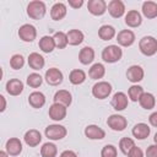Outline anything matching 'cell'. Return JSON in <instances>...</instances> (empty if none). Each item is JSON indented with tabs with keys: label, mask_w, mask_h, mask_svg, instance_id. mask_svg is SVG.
<instances>
[{
	"label": "cell",
	"mask_w": 157,
	"mask_h": 157,
	"mask_svg": "<svg viewBox=\"0 0 157 157\" xmlns=\"http://www.w3.org/2000/svg\"><path fill=\"white\" fill-rule=\"evenodd\" d=\"M107 124L114 131H123L128 126V120L125 117H123L120 114H112L107 119Z\"/></svg>",
	"instance_id": "obj_6"
},
{
	"label": "cell",
	"mask_w": 157,
	"mask_h": 157,
	"mask_svg": "<svg viewBox=\"0 0 157 157\" xmlns=\"http://www.w3.org/2000/svg\"><path fill=\"white\" fill-rule=\"evenodd\" d=\"M108 12L112 17L119 18L125 13V5L121 0H112L108 4Z\"/></svg>",
	"instance_id": "obj_12"
},
{
	"label": "cell",
	"mask_w": 157,
	"mask_h": 157,
	"mask_svg": "<svg viewBox=\"0 0 157 157\" xmlns=\"http://www.w3.org/2000/svg\"><path fill=\"white\" fill-rule=\"evenodd\" d=\"M123 56V50L118 45H108L105 47L103 50H102V59L105 61V63H109V64H113V63H117L121 59Z\"/></svg>",
	"instance_id": "obj_2"
},
{
	"label": "cell",
	"mask_w": 157,
	"mask_h": 157,
	"mask_svg": "<svg viewBox=\"0 0 157 157\" xmlns=\"http://www.w3.org/2000/svg\"><path fill=\"white\" fill-rule=\"evenodd\" d=\"M69 80L72 85H81L86 80V74L81 69H74L69 75Z\"/></svg>",
	"instance_id": "obj_32"
},
{
	"label": "cell",
	"mask_w": 157,
	"mask_h": 157,
	"mask_svg": "<svg viewBox=\"0 0 157 157\" xmlns=\"http://www.w3.org/2000/svg\"><path fill=\"white\" fill-rule=\"evenodd\" d=\"M85 135H86V137H88L91 140H102L105 137V131L102 128H99L98 125L91 124L85 128Z\"/></svg>",
	"instance_id": "obj_14"
},
{
	"label": "cell",
	"mask_w": 157,
	"mask_h": 157,
	"mask_svg": "<svg viewBox=\"0 0 157 157\" xmlns=\"http://www.w3.org/2000/svg\"><path fill=\"white\" fill-rule=\"evenodd\" d=\"M78 60L83 65H88L94 60V50L91 47H83L78 53Z\"/></svg>",
	"instance_id": "obj_25"
},
{
	"label": "cell",
	"mask_w": 157,
	"mask_h": 157,
	"mask_svg": "<svg viewBox=\"0 0 157 157\" xmlns=\"http://www.w3.org/2000/svg\"><path fill=\"white\" fill-rule=\"evenodd\" d=\"M104 74H105V67L101 63L93 64L88 70V76L92 80H99V78H102L104 76Z\"/></svg>",
	"instance_id": "obj_31"
},
{
	"label": "cell",
	"mask_w": 157,
	"mask_h": 157,
	"mask_svg": "<svg viewBox=\"0 0 157 157\" xmlns=\"http://www.w3.org/2000/svg\"><path fill=\"white\" fill-rule=\"evenodd\" d=\"M45 81L48 85L50 86H58L63 82L64 80V76H63V72L56 69V67H50L45 71V76H44Z\"/></svg>",
	"instance_id": "obj_8"
},
{
	"label": "cell",
	"mask_w": 157,
	"mask_h": 157,
	"mask_svg": "<svg viewBox=\"0 0 157 157\" xmlns=\"http://www.w3.org/2000/svg\"><path fill=\"white\" fill-rule=\"evenodd\" d=\"M66 134H67L66 128L63 125H59V124H52L45 128V136L53 141L64 139L66 136Z\"/></svg>",
	"instance_id": "obj_4"
},
{
	"label": "cell",
	"mask_w": 157,
	"mask_h": 157,
	"mask_svg": "<svg viewBox=\"0 0 157 157\" xmlns=\"http://www.w3.org/2000/svg\"><path fill=\"white\" fill-rule=\"evenodd\" d=\"M60 157H77V155L71 150H65L60 153Z\"/></svg>",
	"instance_id": "obj_44"
},
{
	"label": "cell",
	"mask_w": 157,
	"mask_h": 157,
	"mask_svg": "<svg viewBox=\"0 0 157 157\" xmlns=\"http://www.w3.org/2000/svg\"><path fill=\"white\" fill-rule=\"evenodd\" d=\"M146 157H157V145H150L147 147Z\"/></svg>",
	"instance_id": "obj_41"
},
{
	"label": "cell",
	"mask_w": 157,
	"mask_h": 157,
	"mask_svg": "<svg viewBox=\"0 0 157 157\" xmlns=\"http://www.w3.org/2000/svg\"><path fill=\"white\" fill-rule=\"evenodd\" d=\"M0 101H1V108H0V112H4L6 109V101H5V97L1 94L0 96Z\"/></svg>",
	"instance_id": "obj_45"
},
{
	"label": "cell",
	"mask_w": 157,
	"mask_h": 157,
	"mask_svg": "<svg viewBox=\"0 0 157 157\" xmlns=\"http://www.w3.org/2000/svg\"><path fill=\"white\" fill-rule=\"evenodd\" d=\"M128 96L124 93V92H117L114 93L113 98H112V105L115 110L120 112V110H124L126 107H128Z\"/></svg>",
	"instance_id": "obj_16"
},
{
	"label": "cell",
	"mask_w": 157,
	"mask_h": 157,
	"mask_svg": "<svg viewBox=\"0 0 157 157\" xmlns=\"http://www.w3.org/2000/svg\"><path fill=\"white\" fill-rule=\"evenodd\" d=\"M23 91V82L18 78H11L6 82V92L10 96H18Z\"/></svg>",
	"instance_id": "obj_18"
},
{
	"label": "cell",
	"mask_w": 157,
	"mask_h": 157,
	"mask_svg": "<svg viewBox=\"0 0 157 157\" xmlns=\"http://www.w3.org/2000/svg\"><path fill=\"white\" fill-rule=\"evenodd\" d=\"M18 37L20 39H22L23 42H33L37 37V29L33 25H29V23H25L20 27L18 29Z\"/></svg>",
	"instance_id": "obj_7"
},
{
	"label": "cell",
	"mask_w": 157,
	"mask_h": 157,
	"mask_svg": "<svg viewBox=\"0 0 157 157\" xmlns=\"http://www.w3.org/2000/svg\"><path fill=\"white\" fill-rule=\"evenodd\" d=\"M153 141H155V145H157V132L155 134V137H153Z\"/></svg>",
	"instance_id": "obj_47"
},
{
	"label": "cell",
	"mask_w": 157,
	"mask_h": 157,
	"mask_svg": "<svg viewBox=\"0 0 157 157\" xmlns=\"http://www.w3.org/2000/svg\"><path fill=\"white\" fill-rule=\"evenodd\" d=\"M45 12H47V7H45V4L43 1L34 0V1H31L27 6V15L33 20L43 18Z\"/></svg>",
	"instance_id": "obj_3"
},
{
	"label": "cell",
	"mask_w": 157,
	"mask_h": 157,
	"mask_svg": "<svg viewBox=\"0 0 157 157\" xmlns=\"http://www.w3.org/2000/svg\"><path fill=\"white\" fill-rule=\"evenodd\" d=\"M53 99H54V103H59V104L65 105L67 108L71 104V102H72V96L66 90H59V91L55 92Z\"/></svg>",
	"instance_id": "obj_21"
},
{
	"label": "cell",
	"mask_w": 157,
	"mask_h": 157,
	"mask_svg": "<svg viewBox=\"0 0 157 157\" xmlns=\"http://www.w3.org/2000/svg\"><path fill=\"white\" fill-rule=\"evenodd\" d=\"M107 2L104 0H90L87 2L88 11L94 16H102L107 11Z\"/></svg>",
	"instance_id": "obj_10"
},
{
	"label": "cell",
	"mask_w": 157,
	"mask_h": 157,
	"mask_svg": "<svg viewBox=\"0 0 157 157\" xmlns=\"http://www.w3.org/2000/svg\"><path fill=\"white\" fill-rule=\"evenodd\" d=\"M117 40L121 47H130L135 42V33L130 29H123L117 34Z\"/></svg>",
	"instance_id": "obj_13"
},
{
	"label": "cell",
	"mask_w": 157,
	"mask_h": 157,
	"mask_svg": "<svg viewBox=\"0 0 157 157\" xmlns=\"http://www.w3.org/2000/svg\"><path fill=\"white\" fill-rule=\"evenodd\" d=\"M118 151L114 145H105L101 151V157H117Z\"/></svg>",
	"instance_id": "obj_39"
},
{
	"label": "cell",
	"mask_w": 157,
	"mask_h": 157,
	"mask_svg": "<svg viewBox=\"0 0 157 157\" xmlns=\"http://www.w3.org/2000/svg\"><path fill=\"white\" fill-rule=\"evenodd\" d=\"M69 5L72 9H78L83 5V0H69Z\"/></svg>",
	"instance_id": "obj_42"
},
{
	"label": "cell",
	"mask_w": 157,
	"mask_h": 157,
	"mask_svg": "<svg viewBox=\"0 0 157 157\" xmlns=\"http://www.w3.org/2000/svg\"><path fill=\"white\" fill-rule=\"evenodd\" d=\"M110 93H112V85L107 81H99L94 83L92 87V94L98 99H104Z\"/></svg>",
	"instance_id": "obj_5"
},
{
	"label": "cell",
	"mask_w": 157,
	"mask_h": 157,
	"mask_svg": "<svg viewBox=\"0 0 157 157\" xmlns=\"http://www.w3.org/2000/svg\"><path fill=\"white\" fill-rule=\"evenodd\" d=\"M144 76H145V72L140 65H131L126 71V77L132 83H137V82L142 81Z\"/></svg>",
	"instance_id": "obj_11"
},
{
	"label": "cell",
	"mask_w": 157,
	"mask_h": 157,
	"mask_svg": "<svg viewBox=\"0 0 157 157\" xmlns=\"http://www.w3.org/2000/svg\"><path fill=\"white\" fill-rule=\"evenodd\" d=\"M139 103H140V105H141L144 109L150 110V109L155 108V105H156V98H155V96H153L152 93H150V92H144L142 96H141L140 99H139Z\"/></svg>",
	"instance_id": "obj_27"
},
{
	"label": "cell",
	"mask_w": 157,
	"mask_h": 157,
	"mask_svg": "<svg viewBox=\"0 0 157 157\" xmlns=\"http://www.w3.org/2000/svg\"><path fill=\"white\" fill-rule=\"evenodd\" d=\"M38 47H39V49H40L43 53H52V52L54 50V48H55L54 38L50 37V36H43V37L39 39Z\"/></svg>",
	"instance_id": "obj_26"
},
{
	"label": "cell",
	"mask_w": 157,
	"mask_h": 157,
	"mask_svg": "<svg viewBox=\"0 0 157 157\" xmlns=\"http://www.w3.org/2000/svg\"><path fill=\"white\" fill-rule=\"evenodd\" d=\"M142 13L147 18L157 17V4L153 1H145L142 4Z\"/></svg>",
	"instance_id": "obj_29"
},
{
	"label": "cell",
	"mask_w": 157,
	"mask_h": 157,
	"mask_svg": "<svg viewBox=\"0 0 157 157\" xmlns=\"http://www.w3.org/2000/svg\"><path fill=\"white\" fill-rule=\"evenodd\" d=\"M134 146H135V142H134V140L130 139V137H123V139H120V141H119V148H120V151H121L124 155H128V153L130 152V150H131Z\"/></svg>",
	"instance_id": "obj_37"
},
{
	"label": "cell",
	"mask_w": 157,
	"mask_h": 157,
	"mask_svg": "<svg viewBox=\"0 0 157 157\" xmlns=\"http://www.w3.org/2000/svg\"><path fill=\"white\" fill-rule=\"evenodd\" d=\"M23 65H25V58H23L21 54H13V55L10 58V66H11L13 70L22 69Z\"/></svg>",
	"instance_id": "obj_38"
},
{
	"label": "cell",
	"mask_w": 157,
	"mask_h": 157,
	"mask_svg": "<svg viewBox=\"0 0 157 157\" xmlns=\"http://www.w3.org/2000/svg\"><path fill=\"white\" fill-rule=\"evenodd\" d=\"M23 140L26 142V145H28L29 147H36L40 144L42 141V135L38 130L36 129H31L28 131H26L25 136H23Z\"/></svg>",
	"instance_id": "obj_17"
},
{
	"label": "cell",
	"mask_w": 157,
	"mask_h": 157,
	"mask_svg": "<svg viewBox=\"0 0 157 157\" xmlns=\"http://www.w3.org/2000/svg\"><path fill=\"white\" fill-rule=\"evenodd\" d=\"M26 82H27V85H28L29 87H32V88H38V87L42 85V82H43V77H42L39 74H37V72H32V74H29V75L27 76Z\"/></svg>",
	"instance_id": "obj_35"
},
{
	"label": "cell",
	"mask_w": 157,
	"mask_h": 157,
	"mask_svg": "<svg viewBox=\"0 0 157 157\" xmlns=\"http://www.w3.org/2000/svg\"><path fill=\"white\" fill-rule=\"evenodd\" d=\"M28 103L32 108H36V109L42 108L45 104V96L42 92L34 91L28 96Z\"/></svg>",
	"instance_id": "obj_24"
},
{
	"label": "cell",
	"mask_w": 157,
	"mask_h": 157,
	"mask_svg": "<svg viewBox=\"0 0 157 157\" xmlns=\"http://www.w3.org/2000/svg\"><path fill=\"white\" fill-rule=\"evenodd\" d=\"M131 132H132V135H134L135 139H137V140H145L146 137H148V135L151 132V128L147 124H145V123H139V124H136L132 128Z\"/></svg>",
	"instance_id": "obj_19"
},
{
	"label": "cell",
	"mask_w": 157,
	"mask_h": 157,
	"mask_svg": "<svg viewBox=\"0 0 157 157\" xmlns=\"http://www.w3.org/2000/svg\"><path fill=\"white\" fill-rule=\"evenodd\" d=\"M98 37L102 40H110L115 37V28L110 25H104L98 29Z\"/></svg>",
	"instance_id": "obj_30"
},
{
	"label": "cell",
	"mask_w": 157,
	"mask_h": 157,
	"mask_svg": "<svg viewBox=\"0 0 157 157\" xmlns=\"http://www.w3.org/2000/svg\"><path fill=\"white\" fill-rule=\"evenodd\" d=\"M10 155L6 151H0V157H9Z\"/></svg>",
	"instance_id": "obj_46"
},
{
	"label": "cell",
	"mask_w": 157,
	"mask_h": 157,
	"mask_svg": "<svg viewBox=\"0 0 157 157\" xmlns=\"http://www.w3.org/2000/svg\"><path fill=\"white\" fill-rule=\"evenodd\" d=\"M126 156H128V157H144V152H142V150H141L140 147L134 146Z\"/></svg>",
	"instance_id": "obj_40"
},
{
	"label": "cell",
	"mask_w": 157,
	"mask_h": 157,
	"mask_svg": "<svg viewBox=\"0 0 157 157\" xmlns=\"http://www.w3.org/2000/svg\"><path fill=\"white\" fill-rule=\"evenodd\" d=\"M5 148L10 156H18L22 152V142L17 137H10L6 141Z\"/></svg>",
	"instance_id": "obj_15"
},
{
	"label": "cell",
	"mask_w": 157,
	"mask_h": 157,
	"mask_svg": "<svg viewBox=\"0 0 157 157\" xmlns=\"http://www.w3.org/2000/svg\"><path fill=\"white\" fill-rule=\"evenodd\" d=\"M140 52L146 56H152L157 53V39L152 36H145L139 42Z\"/></svg>",
	"instance_id": "obj_1"
},
{
	"label": "cell",
	"mask_w": 157,
	"mask_h": 157,
	"mask_svg": "<svg viewBox=\"0 0 157 157\" xmlns=\"http://www.w3.org/2000/svg\"><path fill=\"white\" fill-rule=\"evenodd\" d=\"M58 148L53 142H45L40 147V156L42 157H56Z\"/></svg>",
	"instance_id": "obj_33"
},
{
	"label": "cell",
	"mask_w": 157,
	"mask_h": 157,
	"mask_svg": "<svg viewBox=\"0 0 157 157\" xmlns=\"http://www.w3.org/2000/svg\"><path fill=\"white\" fill-rule=\"evenodd\" d=\"M53 38H54V42H55V47L59 48V49H64V48L69 44L66 33H64V32H61V31L55 32L54 36H53Z\"/></svg>",
	"instance_id": "obj_34"
},
{
	"label": "cell",
	"mask_w": 157,
	"mask_h": 157,
	"mask_svg": "<svg viewBox=\"0 0 157 157\" xmlns=\"http://www.w3.org/2000/svg\"><path fill=\"white\" fill-rule=\"evenodd\" d=\"M142 93H144V88L139 85H132L131 87H129V91H128V96L132 102H137L142 96Z\"/></svg>",
	"instance_id": "obj_36"
},
{
	"label": "cell",
	"mask_w": 157,
	"mask_h": 157,
	"mask_svg": "<svg viewBox=\"0 0 157 157\" xmlns=\"http://www.w3.org/2000/svg\"><path fill=\"white\" fill-rule=\"evenodd\" d=\"M66 5L64 2H55L50 9V17L54 21H60L66 16Z\"/></svg>",
	"instance_id": "obj_20"
},
{
	"label": "cell",
	"mask_w": 157,
	"mask_h": 157,
	"mask_svg": "<svg viewBox=\"0 0 157 157\" xmlns=\"http://www.w3.org/2000/svg\"><path fill=\"white\" fill-rule=\"evenodd\" d=\"M66 36H67V42H69L70 45H78V44H81L83 42V38H85L83 33L80 29H70L66 33Z\"/></svg>",
	"instance_id": "obj_28"
},
{
	"label": "cell",
	"mask_w": 157,
	"mask_h": 157,
	"mask_svg": "<svg viewBox=\"0 0 157 157\" xmlns=\"http://www.w3.org/2000/svg\"><path fill=\"white\" fill-rule=\"evenodd\" d=\"M66 107L65 105H61L59 103H53L50 107H49V118L55 120V121H60V120H64L65 117H66Z\"/></svg>",
	"instance_id": "obj_9"
},
{
	"label": "cell",
	"mask_w": 157,
	"mask_h": 157,
	"mask_svg": "<svg viewBox=\"0 0 157 157\" xmlns=\"http://www.w3.org/2000/svg\"><path fill=\"white\" fill-rule=\"evenodd\" d=\"M148 121H150V124H151L152 126L157 128V112H153V113L148 117Z\"/></svg>",
	"instance_id": "obj_43"
},
{
	"label": "cell",
	"mask_w": 157,
	"mask_h": 157,
	"mask_svg": "<svg viewBox=\"0 0 157 157\" xmlns=\"http://www.w3.org/2000/svg\"><path fill=\"white\" fill-rule=\"evenodd\" d=\"M44 64H45V60H44V58L39 53L33 52V53H31L28 55V65H29L31 69L40 70V69L44 67Z\"/></svg>",
	"instance_id": "obj_23"
},
{
	"label": "cell",
	"mask_w": 157,
	"mask_h": 157,
	"mask_svg": "<svg viewBox=\"0 0 157 157\" xmlns=\"http://www.w3.org/2000/svg\"><path fill=\"white\" fill-rule=\"evenodd\" d=\"M141 22H142V17L137 10H130L125 15V23L131 28L139 27L141 25Z\"/></svg>",
	"instance_id": "obj_22"
}]
</instances>
